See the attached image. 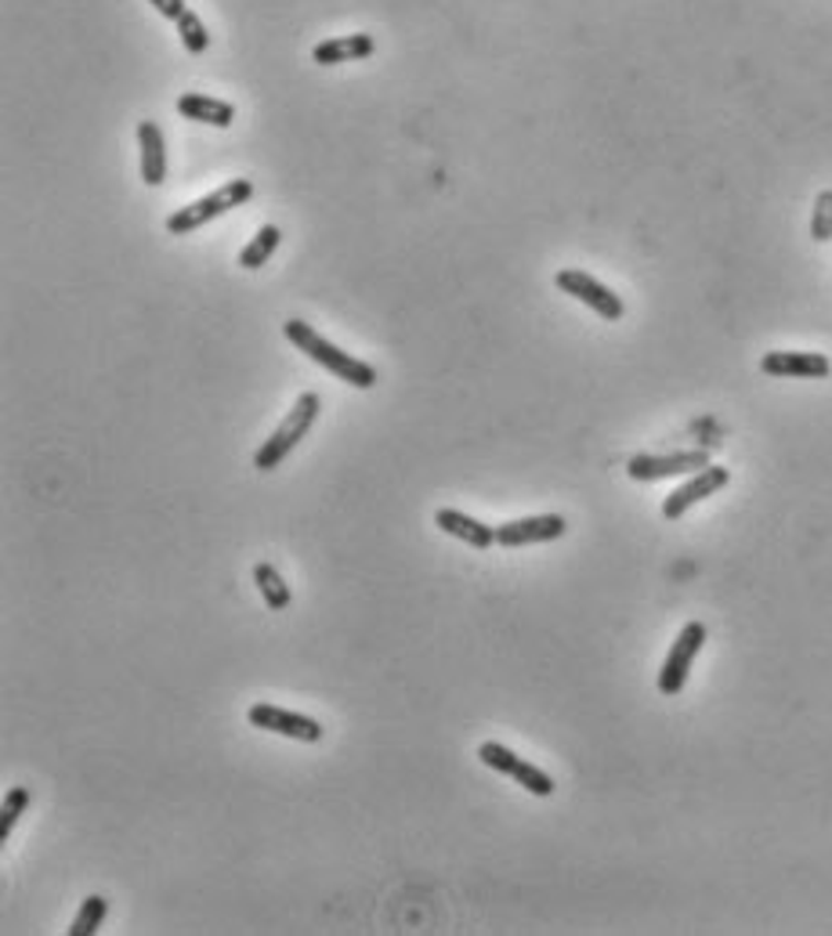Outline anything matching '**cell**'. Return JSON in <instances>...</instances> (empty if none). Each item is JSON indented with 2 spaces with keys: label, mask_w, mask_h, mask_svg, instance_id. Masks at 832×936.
<instances>
[{
  "label": "cell",
  "mask_w": 832,
  "mask_h": 936,
  "mask_svg": "<svg viewBox=\"0 0 832 936\" xmlns=\"http://www.w3.org/2000/svg\"><path fill=\"white\" fill-rule=\"evenodd\" d=\"M282 336H287L301 355L312 358L315 366L330 369L333 377L344 380L347 387H355V391H369V387H377V369L369 366V361L355 358L352 352H341L337 344H330L326 336H319L308 322H301V319L282 322Z\"/></svg>",
  "instance_id": "obj_1"
},
{
  "label": "cell",
  "mask_w": 832,
  "mask_h": 936,
  "mask_svg": "<svg viewBox=\"0 0 832 936\" xmlns=\"http://www.w3.org/2000/svg\"><path fill=\"white\" fill-rule=\"evenodd\" d=\"M319 413H322V398H319L315 391H304V394L293 402V409L287 413V420H282L279 427L265 438V445H260L257 453H254V470L268 473V470H276V467L287 464V456L308 438V431L315 427Z\"/></svg>",
  "instance_id": "obj_2"
},
{
  "label": "cell",
  "mask_w": 832,
  "mask_h": 936,
  "mask_svg": "<svg viewBox=\"0 0 832 936\" xmlns=\"http://www.w3.org/2000/svg\"><path fill=\"white\" fill-rule=\"evenodd\" d=\"M251 196H254V185H251V181H246V178H232L229 185H221L218 192L200 196V199H192L189 207H178V210H174V214L167 218V232H170V235H192V232H200L203 224L225 218L229 210H235V207L251 203Z\"/></svg>",
  "instance_id": "obj_3"
},
{
  "label": "cell",
  "mask_w": 832,
  "mask_h": 936,
  "mask_svg": "<svg viewBox=\"0 0 832 936\" xmlns=\"http://www.w3.org/2000/svg\"><path fill=\"white\" fill-rule=\"evenodd\" d=\"M702 644H706V626H702V622H688V626L677 633V640H674V647H669V655H666L663 669H659V691L666 698H674V694L685 691L691 661L699 658Z\"/></svg>",
  "instance_id": "obj_4"
},
{
  "label": "cell",
  "mask_w": 832,
  "mask_h": 936,
  "mask_svg": "<svg viewBox=\"0 0 832 936\" xmlns=\"http://www.w3.org/2000/svg\"><path fill=\"white\" fill-rule=\"evenodd\" d=\"M246 720H251V727H257V731L282 734V738H293V742H304V745L322 742V723L319 720L290 713V709H282V705L257 702V705L246 709Z\"/></svg>",
  "instance_id": "obj_5"
},
{
  "label": "cell",
  "mask_w": 832,
  "mask_h": 936,
  "mask_svg": "<svg viewBox=\"0 0 832 936\" xmlns=\"http://www.w3.org/2000/svg\"><path fill=\"white\" fill-rule=\"evenodd\" d=\"M554 282H557V290L568 293V297H576V301H583L590 311H598L601 319H608V322H619V319H623L626 308H623V301H619V293H612L604 282H598L594 276H587V271L565 268V271H557Z\"/></svg>",
  "instance_id": "obj_6"
},
{
  "label": "cell",
  "mask_w": 832,
  "mask_h": 936,
  "mask_svg": "<svg viewBox=\"0 0 832 936\" xmlns=\"http://www.w3.org/2000/svg\"><path fill=\"white\" fill-rule=\"evenodd\" d=\"M568 532V521L562 514H536V517H518L507 521L496 528V546H507V550H518V546H532V543H554Z\"/></svg>",
  "instance_id": "obj_7"
},
{
  "label": "cell",
  "mask_w": 832,
  "mask_h": 936,
  "mask_svg": "<svg viewBox=\"0 0 832 936\" xmlns=\"http://www.w3.org/2000/svg\"><path fill=\"white\" fill-rule=\"evenodd\" d=\"M728 481H731V470H728V467H713V464H710V467H702V470L695 473V478H691L688 484H680L677 492H669V495H666V503H663V517H666V521L685 517L695 503H702V499L717 495L720 489H724Z\"/></svg>",
  "instance_id": "obj_8"
},
{
  "label": "cell",
  "mask_w": 832,
  "mask_h": 936,
  "mask_svg": "<svg viewBox=\"0 0 832 936\" xmlns=\"http://www.w3.org/2000/svg\"><path fill=\"white\" fill-rule=\"evenodd\" d=\"M710 467L706 453H674V456H633L626 464V473L633 481H663V478H680V473H699Z\"/></svg>",
  "instance_id": "obj_9"
},
{
  "label": "cell",
  "mask_w": 832,
  "mask_h": 936,
  "mask_svg": "<svg viewBox=\"0 0 832 936\" xmlns=\"http://www.w3.org/2000/svg\"><path fill=\"white\" fill-rule=\"evenodd\" d=\"M761 369L767 377H792V380H822L829 377V358L818 352H772L764 355Z\"/></svg>",
  "instance_id": "obj_10"
},
{
  "label": "cell",
  "mask_w": 832,
  "mask_h": 936,
  "mask_svg": "<svg viewBox=\"0 0 832 936\" xmlns=\"http://www.w3.org/2000/svg\"><path fill=\"white\" fill-rule=\"evenodd\" d=\"M138 148H142V181L148 189H159L167 181V142L156 120L138 123Z\"/></svg>",
  "instance_id": "obj_11"
},
{
  "label": "cell",
  "mask_w": 832,
  "mask_h": 936,
  "mask_svg": "<svg viewBox=\"0 0 832 936\" xmlns=\"http://www.w3.org/2000/svg\"><path fill=\"white\" fill-rule=\"evenodd\" d=\"M434 524H439L445 535H453V539L475 546V550H489V546H496V528H492V524H481L478 517L464 514V510L445 506V510L434 514Z\"/></svg>",
  "instance_id": "obj_12"
},
{
  "label": "cell",
  "mask_w": 832,
  "mask_h": 936,
  "mask_svg": "<svg viewBox=\"0 0 832 936\" xmlns=\"http://www.w3.org/2000/svg\"><path fill=\"white\" fill-rule=\"evenodd\" d=\"M374 52H377L374 36H369V33H352V36H333V41L315 44L312 62H319V66H341V62L369 58Z\"/></svg>",
  "instance_id": "obj_13"
},
{
  "label": "cell",
  "mask_w": 832,
  "mask_h": 936,
  "mask_svg": "<svg viewBox=\"0 0 832 936\" xmlns=\"http://www.w3.org/2000/svg\"><path fill=\"white\" fill-rule=\"evenodd\" d=\"M178 112L192 123H210V127H232L235 120V105L225 102V98H210V94H181L178 98Z\"/></svg>",
  "instance_id": "obj_14"
},
{
  "label": "cell",
  "mask_w": 832,
  "mask_h": 936,
  "mask_svg": "<svg viewBox=\"0 0 832 936\" xmlns=\"http://www.w3.org/2000/svg\"><path fill=\"white\" fill-rule=\"evenodd\" d=\"M254 582H257V590H260V597H265V604L271 611H287L290 608V601H293L290 586L271 565H257L254 568Z\"/></svg>",
  "instance_id": "obj_15"
},
{
  "label": "cell",
  "mask_w": 832,
  "mask_h": 936,
  "mask_svg": "<svg viewBox=\"0 0 832 936\" xmlns=\"http://www.w3.org/2000/svg\"><path fill=\"white\" fill-rule=\"evenodd\" d=\"M279 239H282V232L276 229V224H265V229H260V232L254 235V239L243 246L240 265H243L246 271H254V268H260V265H268L271 254H276V249H279Z\"/></svg>",
  "instance_id": "obj_16"
},
{
  "label": "cell",
  "mask_w": 832,
  "mask_h": 936,
  "mask_svg": "<svg viewBox=\"0 0 832 936\" xmlns=\"http://www.w3.org/2000/svg\"><path fill=\"white\" fill-rule=\"evenodd\" d=\"M30 803H33V792L26 789V784H15V789L4 795V803H0V843L11 839V832H15V825L30 810Z\"/></svg>",
  "instance_id": "obj_17"
},
{
  "label": "cell",
  "mask_w": 832,
  "mask_h": 936,
  "mask_svg": "<svg viewBox=\"0 0 832 936\" xmlns=\"http://www.w3.org/2000/svg\"><path fill=\"white\" fill-rule=\"evenodd\" d=\"M106 915H109V901H106V896L91 893V896H87V901L80 904L77 918L69 922V936H95L98 929H102Z\"/></svg>",
  "instance_id": "obj_18"
},
{
  "label": "cell",
  "mask_w": 832,
  "mask_h": 936,
  "mask_svg": "<svg viewBox=\"0 0 832 936\" xmlns=\"http://www.w3.org/2000/svg\"><path fill=\"white\" fill-rule=\"evenodd\" d=\"M507 778H514L521 789L532 792V795H540V799L554 795V778H551V773L540 770V767H532V764H525L521 756H518V764L511 767V773H507Z\"/></svg>",
  "instance_id": "obj_19"
},
{
  "label": "cell",
  "mask_w": 832,
  "mask_h": 936,
  "mask_svg": "<svg viewBox=\"0 0 832 936\" xmlns=\"http://www.w3.org/2000/svg\"><path fill=\"white\" fill-rule=\"evenodd\" d=\"M178 36H181V44L189 55H203L210 47V33H207L203 19L196 15V11H185V15L178 19Z\"/></svg>",
  "instance_id": "obj_20"
},
{
  "label": "cell",
  "mask_w": 832,
  "mask_h": 936,
  "mask_svg": "<svg viewBox=\"0 0 832 936\" xmlns=\"http://www.w3.org/2000/svg\"><path fill=\"white\" fill-rule=\"evenodd\" d=\"M811 239H814V243H829V239H832V192H822V196L814 199Z\"/></svg>",
  "instance_id": "obj_21"
},
{
  "label": "cell",
  "mask_w": 832,
  "mask_h": 936,
  "mask_svg": "<svg viewBox=\"0 0 832 936\" xmlns=\"http://www.w3.org/2000/svg\"><path fill=\"white\" fill-rule=\"evenodd\" d=\"M148 4H153L159 15L170 19V22H178L185 11H189V8H185V0H148Z\"/></svg>",
  "instance_id": "obj_22"
}]
</instances>
